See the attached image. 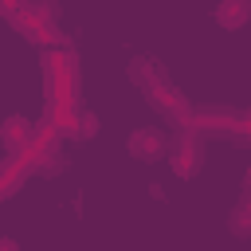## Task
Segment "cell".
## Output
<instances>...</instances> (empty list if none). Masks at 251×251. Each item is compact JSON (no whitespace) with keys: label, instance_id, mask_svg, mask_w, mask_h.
<instances>
[{"label":"cell","instance_id":"cell-14","mask_svg":"<svg viewBox=\"0 0 251 251\" xmlns=\"http://www.w3.org/2000/svg\"><path fill=\"white\" fill-rule=\"evenodd\" d=\"M243 118H247V129H251V110H243Z\"/></svg>","mask_w":251,"mask_h":251},{"label":"cell","instance_id":"cell-7","mask_svg":"<svg viewBox=\"0 0 251 251\" xmlns=\"http://www.w3.org/2000/svg\"><path fill=\"white\" fill-rule=\"evenodd\" d=\"M169 141H173V137H169L161 126H141V129L129 133L126 149H129V157H137V161H165V157H169Z\"/></svg>","mask_w":251,"mask_h":251},{"label":"cell","instance_id":"cell-2","mask_svg":"<svg viewBox=\"0 0 251 251\" xmlns=\"http://www.w3.org/2000/svg\"><path fill=\"white\" fill-rule=\"evenodd\" d=\"M129 82L145 94L149 110H157V118H161L165 126L180 129V126H188V122H192V106H188V98L176 90V82L165 75V67H161L157 59L137 55V59L129 63Z\"/></svg>","mask_w":251,"mask_h":251},{"label":"cell","instance_id":"cell-3","mask_svg":"<svg viewBox=\"0 0 251 251\" xmlns=\"http://www.w3.org/2000/svg\"><path fill=\"white\" fill-rule=\"evenodd\" d=\"M8 24L24 39H31L39 47H59L63 43V31H59V0H27L16 16H8Z\"/></svg>","mask_w":251,"mask_h":251},{"label":"cell","instance_id":"cell-15","mask_svg":"<svg viewBox=\"0 0 251 251\" xmlns=\"http://www.w3.org/2000/svg\"><path fill=\"white\" fill-rule=\"evenodd\" d=\"M247 4H251V0H247Z\"/></svg>","mask_w":251,"mask_h":251},{"label":"cell","instance_id":"cell-4","mask_svg":"<svg viewBox=\"0 0 251 251\" xmlns=\"http://www.w3.org/2000/svg\"><path fill=\"white\" fill-rule=\"evenodd\" d=\"M24 157H27V165H31V173H35V176H55V173L67 165V157H63V133H59L47 118H43V122H35V129H31V141H27Z\"/></svg>","mask_w":251,"mask_h":251},{"label":"cell","instance_id":"cell-5","mask_svg":"<svg viewBox=\"0 0 251 251\" xmlns=\"http://www.w3.org/2000/svg\"><path fill=\"white\" fill-rule=\"evenodd\" d=\"M169 165H173V173L180 180H188V176L200 173V165H204V133L192 122L173 133V141H169Z\"/></svg>","mask_w":251,"mask_h":251},{"label":"cell","instance_id":"cell-11","mask_svg":"<svg viewBox=\"0 0 251 251\" xmlns=\"http://www.w3.org/2000/svg\"><path fill=\"white\" fill-rule=\"evenodd\" d=\"M227 227L235 239H251V204H235L227 216Z\"/></svg>","mask_w":251,"mask_h":251},{"label":"cell","instance_id":"cell-13","mask_svg":"<svg viewBox=\"0 0 251 251\" xmlns=\"http://www.w3.org/2000/svg\"><path fill=\"white\" fill-rule=\"evenodd\" d=\"M24 4H27V0H0V16L8 20V16H16V12L24 8Z\"/></svg>","mask_w":251,"mask_h":251},{"label":"cell","instance_id":"cell-6","mask_svg":"<svg viewBox=\"0 0 251 251\" xmlns=\"http://www.w3.org/2000/svg\"><path fill=\"white\" fill-rule=\"evenodd\" d=\"M192 126L200 133H224V137H247V118L239 110H220V106H204L192 110Z\"/></svg>","mask_w":251,"mask_h":251},{"label":"cell","instance_id":"cell-8","mask_svg":"<svg viewBox=\"0 0 251 251\" xmlns=\"http://www.w3.org/2000/svg\"><path fill=\"white\" fill-rule=\"evenodd\" d=\"M27 176H31V165H27L24 153H8V157H0V200L16 196V192L27 184Z\"/></svg>","mask_w":251,"mask_h":251},{"label":"cell","instance_id":"cell-10","mask_svg":"<svg viewBox=\"0 0 251 251\" xmlns=\"http://www.w3.org/2000/svg\"><path fill=\"white\" fill-rule=\"evenodd\" d=\"M247 20H251V4H247V0H220V4H216V24H220V27H231V31H235V27H243Z\"/></svg>","mask_w":251,"mask_h":251},{"label":"cell","instance_id":"cell-1","mask_svg":"<svg viewBox=\"0 0 251 251\" xmlns=\"http://www.w3.org/2000/svg\"><path fill=\"white\" fill-rule=\"evenodd\" d=\"M78 59L75 51H67L63 43L59 47H43V102H47V122L71 137V126H75V114H78Z\"/></svg>","mask_w":251,"mask_h":251},{"label":"cell","instance_id":"cell-12","mask_svg":"<svg viewBox=\"0 0 251 251\" xmlns=\"http://www.w3.org/2000/svg\"><path fill=\"white\" fill-rule=\"evenodd\" d=\"M94 133H98V118H94L90 110H82V106H78L75 126H71V137H75V141H90Z\"/></svg>","mask_w":251,"mask_h":251},{"label":"cell","instance_id":"cell-9","mask_svg":"<svg viewBox=\"0 0 251 251\" xmlns=\"http://www.w3.org/2000/svg\"><path fill=\"white\" fill-rule=\"evenodd\" d=\"M31 129H35V122H27V118H8L4 126H0V141H4V153H24L27 149V141H31Z\"/></svg>","mask_w":251,"mask_h":251}]
</instances>
